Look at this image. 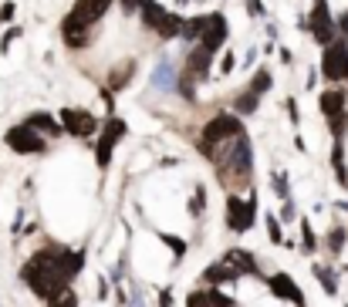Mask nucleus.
<instances>
[{"instance_id": "obj_1", "label": "nucleus", "mask_w": 348, "mask_h": 307, "mask_svg": "<svg viewBox=\"0 0 348 307\" xmlns=\"http://www.w3.org/2000/svg\"><path fill=\"white\" fill-rule=\"evenodd\" d=\"M81 257L65 250H41L37 257H31V263L24 267V280L31 283V291L41 297H54V294L68 291L65 283L71 280V274H78Z\"/></svg>"}, {"instance_id": "obj_2", "label": "nucleus", "mask_w": 348, "mask_h": 307, "mask_svg": "<svg viewBox=\"0 0 348 307\" xmlns=\"http://www.w3.org/2000/svg\"><path fill=\"white\" fill-rule=\"evenodd\" d=\"M105 7H108V0H78L71 17H68V24H65V37L71 44H85L88 40V27L102 17Z\"/></svg>"}, {"instance_id": "obj_3", "label": "nucleus", "mask_w": 348, "mask_h": 307, "mask_svg": "<svg viewBox=\"0 0 348 307\" xmlns=\"http://www.w3.org/2000/svg\"><path fill=\"white\" fill-rule=\"evenodd\" d=\"M7 142L17 149V152H41V142L37 135H34V129L31 125H21V129H14V132H7Z\"/></svg>"}, {"instance_id": "obj_4", "label": "nucleus", "mask_w": 348, "mask_h": 307, "mask_svg": "<svg viewBox=\"0 0 348 307\" xmlns=\"http://www.w3.org/2000/svg\"><path fill=\"white\" fill-rule=\"evenodd\" d=\"M324 74H328V78L348 74V51H345V44H335V48L324 54Z\"/></svg>"}, {"instance_id": "obj_5", "label": "nucleus", "mask_w": 348, "mask_h": 307, "mask_svg": "<svg viewBox=\"0 0 348 307\" xmlns=\"http://www.w3.org/2000/svg\"><path fill=\"white\" fill-rule=\"evenodd\" d=\"M65 121H68V129L71 132H78V135H88L91 132V115H85V112H65Z\"/></svg>"}, {"instance_id": "obj_6", "label": "nucleus", "mask_w": 348, "mask_h": 307, "mask_svg": "<svg viewBox=\"0 0 348 307\" xmlns=\"http://www.w3.org/2000/svg\"><path fill=\"white\" fill-rule=\"evenodd\" d=\"M122 135V121H108V132H105V138H102V146H98V159L105 162L108 159V149H112V142Z\"/></svg>"}, {"instance_id": "obj_7", "label": "nucleus", "mask_w": 348, "mask_h": 307, "mask_svg": "<svg viewBox=\"0 0 348 307\" xmlns=\"http://www.w3.org/2000/svg\"><path fill=\"white\" fill-rule=\"evenodd\" d=\"M48 300H51V307H74L78 304L71 291H61V294H54V297H48Z\"/></svg>"}, {"instance_id": "obj_8", "label": "nucleus", "mask_w": 348, "mask_h": 307, "mask_svg": "<svg viewBox=\"0 0 348 307\" xmlns=\"http://www.w3.org/2000/svg\"><path fill=\"white\" fill-rule=\"evenodd\" d=\"M321 105H324V112H328V115H338L341 112V95H335V91H332V95H324Z\"/></svg>"}]
</instances>
